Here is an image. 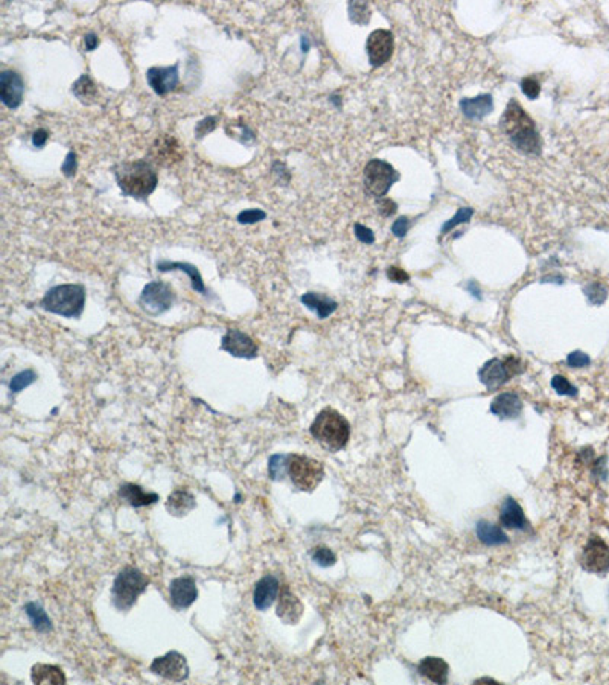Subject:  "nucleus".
Wrapping results in <instances>:
<instances>
[{"label":"nucleus","instance_id":"obj_1","mask_svg":"<svg viewBox=\"0 0 609 685\" xmlns=\"http://www.w3.org/2000/svg\"><path fill=\"white\" fill-rule=\"evenodd\" d=\"M500 125L516 149L525 154H541L542 139L536 130V123L524 112L520 102L515 99L509 101L500 119Z\"/></svg>","mask_w":609,"mask_h":685},{"label":"nucleus","instance_id":"obj_2","mask_svg":"<svg viewBox=\"0 0 609 685\" xmlns=\"http://www.w3.org/2000/svg\"><path fill=\"white\" fill-rule=\"evenodd\" d=\"M115 178L126 197L147 200L158 184V176L147 160L126 162L115 166Z\"/></svg>","mask_w":609,"mask_h":685},{"label":"nucleus","instance_id":"obj_3","mask_svg":"<svg viewBox=\"0 0 609 685\" xmlns=\"http://www.w3.org/2000/svg\"><path fill=\"white\" fill-rule=\"evenodd\" d=\"M309 433L324 449L337 453L348 445L350 425L348 419L334 408H324L311 424Z\"/></svg>","mask_w":609,"mask_h":685},{"label":"nucleus","instance_id":"obj_4","mask_svg":"<svg viewBox=\"0 0 609 685\" xmlns=\"http://www.w3.org/2000/svg\"><path fill=\"white\" fill-rule=\"evenodd\" d=\"M86 307V288L78 283H66L51 288L41 299V308L47 313L66 318H80Z\"/></svg>","mask_w":609,"mask_h":685},{"label":"nucleus","instance_id":"obj_5","mask_svg":"<svg viewBox=\"0 0 609 685\" xmlns=\"http://www.w3.org/2000/svg\"><path fill=\"white\" fill-rule=\"evenodd\" d=\"M148 586V579L145 574L134 568V566H126L117 574L112 586V601L117 611L128 612L136 605L141 594L145 592Z\"/></svg>","mask_w":609,"mask_h":685},{"label":"nucleus","instance_id":"obj_6","mask_svg":"<svg viewBox=\"0 0 609 685\" xmlns=\"http://www.w3.org/2000/svg\"><path fill=\"white\" fill-rule=\"evenodd\" d=\"M288 475L294 486L302 492H313L324 477L323 463L307 455L289 454Z\"/></svg>","mask_w":609,"mask_h":685},{"label":"nucleus","instance_id":"obj_7","mask_svg":"<svg viewBox=\"0 0 609 685\" xmlns=\"http://www.w3.org/2000/svg\"><path fill=\"white\" fill-rule=\"evenodd\" d=\"M524 370L525 365L520 358L516 357H508L504 359L494 358L483 364V368L479 370V379L481 381V384L484 387H488L489 390H495L500 389L501 385L508 384L514 376L521 375Z\"/></svg>","mask_w":609,"mask_h":685},{"label":"nucleus","instance_id":"obj_8","mask_svg":"<svg viewBox=\"0 0 609 685\" xmlns=\"http://www.w3.org/2000/svg\"><path fill=\"white\" fill-rule=\"evenodd\" d=\"M399 180V174L390 163L379 158H373L364 168V186L370 195L383 198L390 191L394 182Z\"/></svg>","mask_w":609,"mask_h":685},{"label":"nucleus","instance_id":"obj_9","mask_svg":"<svg viewBox=\"0 0 609 685\" xmlns=\"http://www.w3.org/2000/svg\"><path fill=\"white\" fill-rule=\"evenodd\" d=\"M176 302V293L168 283L152 280L145 285L139 297V307L148 315H160L172 308Z\"/></svg>","mask_w":609,"mask_h":685},{"label":"nucleus","instance_id":"obj_10","mask_svg":"<svg viewBox=\"0 0 609 685\" xmlns=\"http://www.w3.org/2000/svg\"><path fill=\"white\" fill-rule=\"evenodd\" d=\"M150 670L163 680L172 682H183L189 677V666L182 653L171 650L163 656H158L151 662Z\"/></svg>","mask_w":609,"mask_h":685},{"label":"nucleus","instance_id":"obj_11","mask_svg":"<svg viewBox=\"0 0 609 685\" xmlns=\"http://www.w3.org/2000/svg\"><path fill=\"white\" fill-rule=\"evenodd\" d=\"M580 565L588 573L606 574L609 571V545L599 536H591L584 546Z\"/></svg>","mask_w":609,"mask_h":685},{"label":"nucleus","instance_id":"obj_12","mask_svg":"<svg viewBox=\"0 0 609 685\" xmlns=\"http://www.w3.org/2000/svg\"><path fill=\"white\" fill-rule=\"evenodd\" d=\"M394 41L393 34L387 29L373 31L366 41V51L373 67H379L390 60L393 53Z\"/></svg>","mask_w":609,"mask_h":685},{"label":"nucleus","instance_id":"obj_13","mask_svg":"<svg viewBox=\"0 0 609 685\" xmlns=\"http://www.w3.org/2000/svg\"><path fill=\"white\" fill-rule=\"evenodd\" d=\"M221 350H226L232 357L252 359L258 357V346L246 332L239 329H227L221 338Z\"/></svg>","mask_w":609,"mask_h":685},{"label":"nucleus","instance_id":"obj_14","mask_svg":"<svg viewBox=\"0 0 609 685\" xmlns=\"http://www.w3.org/2000/svg\"><path fill=\"white\" fill-rule=\"evenodd\" d=\"M25 82L16 71H3L0 73V99L3 106L14 110L23 102Z\"/></svg>","mask_w":609,"mask_h":685},{"label":"nucleus","instance_id":"obj_15","mask_svg":"<svg viewBox=\"0 0 609 685\" xmlns=\"http://www.w3.org/2000/svg\"><path fill=\"white\" fill-rule=\"evenodd\" d=\"M147 81L154 93L160 96L168 95L178 86L180 81L178 64L166 66V67H158V66L150 67L147 72Z\"/></svg>","mask_w":609,"mask_h":685},{"label":"nucleus","instance_id":"obj_16","mask_svg":"<svg viewBox=\"0 0 609 685\" xmlns=\"http://www.w3.org/2000/svg\"><path fill=\"white\" fill-rule=\"evenodd\" d=\"M169 597L176 609H188L198 597L195 579L191 576L177 577L169 585Z\"/></svg>","mask_w":609,"mask_h":685},{"label":"nucleus","instance_id":"obj_17","mask_svg":"<svg viewBox=\"0 0 609 685\" xmlns=\"http://www.w3.org/2000/svg\"><path fill=\"white\" fill-rule=\"evenodd\" d=\"M303 611L304 608L302 605V601L289 591L288 586H283L280 590V596L278 599V608H276L278 617L285 623V625H297L302 618Z\"/></svg>","mask_w":609,"mask_h":685},{"label":"nucleus","instance_id":"obj_18","mask_svg":"<svg viewBox=\"0 0 609 685\" xmlns=\"http://www.w3.org/2000/svg\"><path fill=\"white\" fill-rule=\"evenodd\" d=\"M280 591V584L278 577L274 576H264L261 580H258V584L254 585L253 591V605L258 611H265L270 606H272L276 599L279 596Z\"/></svg>","mask_w":609,"mask_h":685},{"label":"nucleus","instance_id":"obj_19","mask_svg":"<svg viewBox=\"0 0 609 685\" xmlns=\"http://www.w3.org/2000/svg\"><path fill=\"white\" fill-rule=\"evenodd\" d=\"M523 400L514 392L500 393L490 404V413L500 419H516L523 411Z\"/></svg>","mask_w":609,"mask_h":685},{"label":"nucleus","instance_id":"obj_20","mask_svg":"<svg viewBox=\"0 0 609 685\" xmlns=\"http://www.w3.org/2000/svg\"><path fill=\"white\" fill-rule=\"evenodd\" d=\"M500 524L506 529L514 530H525L529 527V521L524 515V510L520 506V503L514 498H506L501 504L500 510Z\"/></svg>","mask_w":609,"mask_h":685},{"label":"nucleus","instance_id":"obj_21","mask_svg":"<svg viewBox=\"0 0 609 685\" xmlns=\"http://www.w3.org/2000/svg\"><path fill=\"white\" fill-rule=\"evenodd\" d=\"M119 498L122 501H126L127 504H130L131 507H145V506H151V504H154L158 501V496L157 494L154 492H147L143 488H141L139 484H134V483H126V484H122V486L119 488Z\"/></svg>","mask_w":609,"mask_h":685},{"label":"nucleus","instance_id":"obj_22","mask_svg":"<svg viewBox=\"0 0 609 685\" xmlns=\"http://www.w3.org/2000/svg\"><path fill=\"white\" fill-rule=\"evenodd\" d=\"M157 269L158 272H162V273H166V272H182V273H186L189 276V279H191V285H192V289L193 291H197L200 294H203V296H207V289L204 287V282H203V278H202V274H200L198 272V268L195 265H192V264H188V262H171V261H158L157 264H156Z\"/></svg>","mask_w":609,"mask_h":685},{"label":"nucleus","instance_id":"obj_23","mask_svg":"<svg viewBox=\"0 0 609 685\" xmlns=\"http://www.w3.org/2000/svg\"><path fill=\"white\" fill-rule=\"evenodd\" d=\"M460 108L468 119L480 121L494 110L492 96L484 93L480 96H475V98H463L460 101Z\"/></svg>","mask_w":609,"mask_h":685},{"label":"nucleus","instance_id":"obj_24","mask_svg":"<svg viewBox=\"0 0 609 685\" xmlns=\"http://www.w3.org/2000/svg\"><path fill=\"white\" fill-rule=\"evenodd\" d=\"M195 507H197L195 496L186 489H176L174 492L168 496V500H166V510L169 512V515L177 518L186 516Z\"/></svg>","mask_w":609,"mask_h":685},{"label":"nucleus","instance_id":"obj_25","mask_svg":"<svg viewBox=\"0 0 609 685\" xmlns=\"http://www.w3.org/2000/svg\"><path fill=\"white\" fill-rule=\"evenodd\" d=\"M300 302L308 309L314 311L320 320H324V318H328L332 313H335V309L338 307V303L335 300H332L331 297L318 293H304L300 297Z\"/></svg>","mask_w":609,"mask_h":685},{"label":"nucleus","instance_id":"obj_26","mask_svg":"<svg viewBox=\"0 0 609 685\" xmlns=\"http://www.w3.org/2000/svg\"><path fill=\"white\" fill-rule=\"evenodd\" d=\"M419 673L422 676H425L427 680H430L435 684H446L448 675H449V667L442 658H435V656H427V658H424L419 662Z\"/></svg>","mask_w":609,"mask_h":685},{"label":"nucleus","instance_id":"obj_27","mask_svg":"<svg viewBox=\"0 0 609 685\" xmlns=\"http://www.w3.org/2000/svg\"><path fill=\"white\" fill-rule=\"evenodd\" d=\"M152 156H154L157 163H160L163 166L178 162L180 147L177 141L172 139V137H162L160 141L157 139L156 145L152 147Z\"/></svg>","mask_w":609,"mask_h":685},{"label":"nucleus","instance_id":"obj_28","mask_svg":"<svg viewBox=\"0 0 609 685\" xmlns=\"http://www.w3.org/2000/svg\"><path fill=\"white\" fill-rule=\"evenodd\" d=\"M475 535L484 545H488V546H497V545H503V544L509 542V538H508L506 533L503 531V529L498 527V525H495L492 522L486 521V520H481V521L477 522Z\"/></svg>","mask_w":609,"mask_h":685},{"label":"nucleus","instance_id":"obj_29","mask_svg":"<svg viewBox=\"0 0 609 685\" xmlns=\"http://www.w3.org/2000/svg\"><path fill=\"white\" fill-rule=\"evenodd\" d=\"M34 684H66L67 677L63 670L52 664H36L31 670Z\"/></svg>","mask_w":609,"mask_h":685},{"label":"nucleus","instance_id":"obj_30","mask_svg":"<svg viewBox=\"0 0 609 685\" xmlns=\"http://www.w3.org/2000/svg\"><path fill=\"white\" fill-rule=\"evenodd\" d=\"M72 93L76 96V99L82 104H86V106L95 104L96 99H98V87H96L93 80L90 78L88 75H81L80 78L73 82Z\"/></svg>","mask_w":609,"mask_h":685},{"label":"nucleus","instance_id":"obj_31","mask_svg":"<svg viewBox=\"0 0 609 685\" xmlns=\"http://www.w3.org/2000/svg\"><path fill=\"white\" fill-rule=\"evenodd\" d=\"M25 612L27 615V618L31 620L32 627L36 629L37 632L47 634L53 629L52 620L49 618V615H47L45 609L41 608L38 603H36V601H29V603H26Z\"/></svg>","mask_w":609,"mask_h":685},{"label":"nucleus","instance_id":"obj_32","mask_svg":"<svg viewBox=\"0 0 609 685\" xmlns=\"http://www.w3.org/2000/svg\"><path fill=\"white\" fill-rule=\"evenodd\" d=\"M288 457L289 454H274L268 460V475L270 479L278 481L288 474Z\"/></svg>","mask_w":609,"mask_h":685},{"label":"nucleus","instance_id":"obj_33","mask_svg":"<svg viewBox=\"0 0 609 685\" xmlns=\"http://www.w3.org/2000/svg\"><path fill=\"white\" fill-rule=\"evenodd\" d=\"M36 379H37L36 372L31 370V369L20 372V373H17L16 376L11 378V381H10V392L14 393V394L20 393L23 389H26V387H29L31 384L36 383Z\"/></svg>","mask_w":609,"mask_h":685},{"label":"nucleus","instance_id":"obj_34","mask_svg":"<svg viewBox=\"0 0 609 685\" xmlns=\"http://www.w3.org/2000/svg\"><path fill=\"white\" fill-rule=\"evenodd\" d=\"M311 557H313V560L317 565L323 566V568H328V566H332L337 562L335 553L332 551L329 546H324V545L314 546V549L311 550Z\"/></svg>","mask_w":609,"mask_h":685},{"label":"nucleus","instance_id":"obj_35","mask_svg":"<svg viewBox=\"0 0 609 685\" xmlns=\"http://www.w3.org/2000/svg\"><path fill=\"white\" fill-rule=\"evenodd\" d=\"M584 291L588 297V302H590L591 304H597V307L601 303H605L606 297H608L606 288L599 282L588 283V285L584 288Z\"/></svg>","mask_w":609,"mask_h":685},{"label":"nucleus","instance_id":"obj_36","mask_svg":"<svg viewBox=\"0 0 609 685\" xmlns=\"http://www.w3.org/2000/svg\"><path fill=\"white\" fill-rule=\"evenodd\" d=\"M551 389L560 396H577V387H574L569 379L562 375H556L551 378Z\"/></svg>","mask_w":609,"mask_h":685},{"label":"nucleus","instance_id":"obj_37","mask_svg":"<svg viewBox=\"0 0 609 685\" xmlns=\"http://www.w3.org/2000/svg\"><path fill=\"white\" fill-rule=\"evenodd\" d=\"M350 20L357 25H366L370 20V10L368 3H349Z\"/></svg>","mask_w":609,"mask_h":685},{"label":"nucleus","instance_id":"obj_38","mask_svg":"<svg viewBox=\"0 0 609 685\" xmlns=\"http://www.w3.org/2000/svg\"><path fill=\"white\" fill-rule=\"evenodd\" d=\"M473 215H474V209H470V207H462V209H459V212L455 213V217H453L451 219L446 221V223L444 224V227H442V235H445L449 230H453V228L457 227L459 224L469 223L470 218H473Z\"/></svg>","mask_w":609,"mask_h":685},{"label":"nucleus","instance_id":"obj_39","mask_svg":"<svg viewBox=\"0 0 609 685\" xmlns=\"http://www.w3.org/2000/svg\"><path fill=\"white\" fill-rule=\"evenodd\" d=\"M217 123H218L217 116H207V117H204V119L200 121L195 125V130H193L197 139H203L204 136L212 133V131L217 128Z\"/></svg>","mask_w":609,"mask_h":685},{"label":"nucleus","instance_id":"obj_40","mask_svg":"<svg viewBox=\"0 0 609 685\" xmlns=\"http://www.w3.org/2000/svg\"><path fill=\"white\" fill-rule=\"evenodd\" d=\"M267 218V213L262 209H247L238 213V223L239 224H254L259 223V221H264Z\"/></svg>","mask_w":609,"mask_h":685},{"label":"nucleus","instance_id":"obj_41","mask_svg":"<svg viewBox=\"0 0 609 685\" xmlns=\"http://www.w3.org/2000/svg\"><path fill=\"white\" fill-rule=\"evenodd\" d=\"M76 169H78V156H76L75 151H69L63 165H61V172L67 178H71L76 174Z\"/></svg>","mask_w":609,"mask_h":685},{"label":"nucleus","instance_id":"obj_42","mask_svg":"<svg viewBox=\"0 0 609 685\" xmlns=\"http://www.w3.org/2000/svg\"><path fill=\"white\" fill-rule=\"evenodd\" d=\"M566 364L574 369H582V368H588V365L591 364V358L588 357L586 354H584V352L576 350V352H571L569 358H566Z\"/></svg>","mask_w":609,"mask_h":685},{"label":"nucleus","instance_id":"obj_43","mask_svg":"<svg viewBox=\"0 0 609 685\" xmlns=\"http://www.w3.org/2000/svg\"><path fill=\"white\" fill-rule=\"evenodd\" d=\"M521 90L529 99L533 101L538 98L539 93H541V86H539V82L535 78H524L521 81Z\"/></svg>","mask_w":609,"mask_h":685},{"label":"nucleus","instance_id":"obj_44","mask_svg":"<svg viewBox=\"0 0 609 685\" xmlns=\"http://www.w3.org/2000/svg\"><path fill=\"white\" fill-rule=\"evenodd\" d=\"M354 230L357 239L361 241L363 244H373V242H375V235H373L369 227H366L363 224H355Z\"/></svg>","mask_w":609,"mask_h":685},{"label":"nucleus","instance_id":"obj_45","mask_svg":"<svg viewBox=\"0 0 609 685\" xmlns=\"http://www.w3.org/2000/svg\"><path fill=\"white\" fill-rule=\"evenodd\" d=\"M408 227H410V221H408L407 217H401L398 218L396 221H394L393 226H392V232L394 237H398V238H404L407 232H408Z\"/></svg>","mask_w":609,"mask_h":685},{"label":"nucleus","instance_id":"obj_46","mask_svg":"<svg viewBox=\"0 0 609 685\" xmlns=\"http://www.w3.org/2000/svg\"><path fill=\"white\" fill-rule=\"evenodd\" d=\"M387 278L396 283H404L407 280H410V276H408L404 269H401L398 267H390L387 269Z\"/></svg>","mask_w":609,"mask_h":685},{"label":"nucleus","instance_id":"obj_47","mask_svg":"<svg viewBox=\"0 0 609 685\" xmlns=\"http://www.w3.org/2000/svg\"><path fill=\"white\" fill-rule=\"evenodd\" d=\"M378 207H379V213L381 215H384V217H390L393 215L394 212H396V203L392 202L390 198H381L379 200V203H378Z\"/></svg>","mask_w":609,"mask_h":685},{"label":"nucleus","instance_id":"obj_48","mask_svg":"<svg viewBox=\"0 0 609 685\" xmlns=\"http://www.w3.org/2000/svg\"><path fill=\"white\" fill-rule=\"evenodd\" d=\"M47 139H49V133H47L45 128H38L36 133L32 134V145L37 149H41V148L46 147Z\"/></svg>","mask_w":609,"mask_h":685},{"label":"nucleus","instance_id":"obj_49","mask_svg":"<svg viewBox=\"0 0 609 685\" xmlns=\"http://www.w3.org/2000/svg\"><path fill=\"white\" fill-rule=\"evenodd\" d=\"M84 43H86V51L92 52L96 49V47H98L99 38H98V36H96V34L88 32V34H86V37H84Z\"/></svg>","mask_w":609,"mask_h":685},{"label":"nucleus","instance_id":"obj_50","mask_svg":"<svg viewBox=\"0 0 609 685\" xmlns=\"http://www.w3.org/2000/svg\"><path fill=\"white\" fill-rule=\"evenodd\" d=\"M466 289L469 293H473V296L475 297V299H481V294H480V288L477 287V283L475 282H469L468 283V287Z\"/></svg>","mask_w":609,"mask_h":685},{"label":"nucleus","instance_id":"obj_51","mask_svg":"<svg viewBox=\"0 0 609 685\" xmlns=\"http://www.w3.org/2000/svg\"><path fill=\"white\" fill-rule=\"evenodd\" d=\"M302 49H303V52H308V49H309V43H308L307 37H302Z\"/></svg>","mask_w":609,"mask_h":685},{"label":"nucleus","instance_id":"obj_52","mask_svg":"<svg viewBox=\"0 0 609 685\" xmlns=\"http://www.w3.org/2000/svg\"><path fill=\"white\" fill-rule=\"evenodd\" d=\"M481 682H490V684H498L497 681L494 680H489V677H481V680H477L475 684H481Z\"/></svg>","mask_w":609,"mask_h":685}]
</instances>
